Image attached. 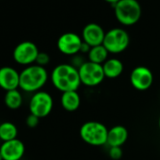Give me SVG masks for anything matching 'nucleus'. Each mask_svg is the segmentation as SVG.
<instances>
[{"label": "nucleus", "instance_id": "1", "mask_svg": "<svg viewBox=\"0 0 160 160\" xmlns=\"http://www.w3.org/2000/svg\"><path fill=\"white\" fill-rule=\"evenodd\" d=\"M53 86L61 92L77 91L81 85L78 69L69 63L56 66L50 75Z\"/></svg>", "mask_w": 160, "mask_h": 160}, {"label": "nucleus", "instance_id": "2", "mask_svg": "<svg viewBox=\"0 0 160 160\" xmlns=\"http://www.w3.org/2000/svg\"><path fill=\"white\" fill-rule=\"evenodd\" d=\"M48 72L44 67L32 64L20 72L19 88L27 92H37L46 84Z\"/></svg>", "mask_w": 160, "mask_h": 160}, {"label": "nucleus", "instance_id": "3", "mask_svg": "<svg viewBox=\"0 0 160 160\" xmlns=\"http://www.w3.org/2000/svg\"><path fill=\"white\" fill-rule=\"evenodd\" d=\"M108 129L107 126L97 121H89L84 122L79 129L81 139L92 146H103L108 142Z\"/></svg>", "mask_w": 160, "mask_h": 160}, {"label": "nucleus", "instance_id": "4", "mask_svg": "<svg viewBox=\"0 0 160 160\" xmlns=\"http://www.w3.org/2000/svg\"><path fill=\"white\" fill-rule=\"evenodd\" d=\"M113 8L116 19L123 26H133L140 19L141 7L137 0H120Z\"/></svg>", "mask_w": 160, "mask_h": 160}, {"label": "nucleus", "instance_id": "5", "mask_svg": "<svg viewBox=\"0 0 160 160\" xmlns=\"http://www.w3.org/2000/svg\"><path fill=\"white\" fill-rule=\"evenodd\" d=\"M78 73L81 84L91 88L100 85L106 78L103 66L89 60L78 68Z\"/></svg>", "mask_w": 160, "mask_h": 160}, {"label": "nucleus", "instance_id": "6", "mask_svg": "<svg viewBox=\"0 0 160 160\" xmlns=\"http://www.w3.org/2000/svg\"><path fill=\"white\" fill-rule=\"evenodd\" d=\"M130 43L128 33L122 28H112L106 33L103 45L109 54H120L126 50Z\"/></svg>", "mask_w": 160, "mask_h": 160}, {"label": "nucleus", "instance_id": "7", "mask_svg": "<svg viewBox=\"0 0 160 160\" xmlns=\"http://www.w3.org/2000/svg\"><path fill=\"white\" fill-rule=\"evenodd\" d=\"M54 107V101L50 93L39 91L35 92L29 101V111L37 117L44 118L48 116Z\"/></svg>", "mask_w": 160, "mask_h": 160}, {"label": "nucleus", "instance_id": "8", "mask_svg": "<svg viewBox=\"0 0 160 160\" xmlns=\"http://www.w3.org/2000/svg\"><path fill=\"white\" fill-rule=\"evenodd\" d=\"M40 51L37 45L32 42H22L16 45L13 50V59L20 65L29 66L36 62V58Z\"/></svg>", "mask_w": 160, "mask_h": 160}, {"label": "nucleus", "instance_id": "9", "mask_svg": "<svg viewBox=\"0 0 160 160\" xmlns=\"http://www.w3.org/2000/svg\"><path fill=\"white\" fill-rule=\"evenodd\" d=\"M83 40L79 35L73 32H66L62 34L57 42L58 49L66 56H74L80 53V48Z\"/></svg>", "mask_w": 160, "mask_h": 160}, {"label": "nucleus", "instance_id": "10", "mask_svg": "<svg viewBox=\"0 0 160 160\" xmlns=\"http://www.w3.org/2000/svg\"><path fill=\"white\" fill-rule=\"evenodd\" d=\"M153 82L152 71L145 66L135 67L130 73V83L138 91H147Z\"/></svg>", "mask_w": 160, "mask_h": 160}, {"label": "nucleus", "instance_id": "11", "mask_svg": "<svg viewBox=\"0 0 160 160\" xmlns=\"http://www.w3.org/2000/svg\"><path fill=\"white\" fill-rule=\"evenodd\" d=\"M106 32L100 25L95 23H90L84 27L81 38L84 42L93 47L103 44Z\"/></svg>", "mask_w": 160, "mask_h": 160}, {"label": "nucleus", "instance_id": "12", "mask_svg": "<svg viewBox=\"0 0 160 160\" xmlns=\"http://www.w3.org/2000/svg\"><path fill=\"white\" fill-rule=\"evenodd\" d=\"M25 144L18 138L5 141L0 147L3 160H20L25 153Z\"/></svg>", "mask_w": 160, "mask_h": 160}, {"label": "nucleus", "instance_id": "13", "mask_svg": "<svg viewBox=\"0 0 160 160\" xmlns=\"http://www.w3.org/2000/svg\"><path fill=\"white\" fill-rule=\"evenodd\" d=\"M20 84V73L12 67L4 66L0 68V88L9 92L17 90Z\"/></svg>", "mask_w": 160, "mask_h": 160}, {"label": "nucleus", "instance_id": "14", "mask_svg": "<svg viewBox=\"0 0 160 160\" xmlns=\"http://www.w3.org/2000/svg\"><path fill=\"white\" fill-rule=\"evenodd\" d=\"M128 138V130L122 125H115L108 129V142L109 147H122Z\"/></svg>", "mask_w": 160, "mask_h": 160}, {"label": "nucleus", "instance_id": "15", "mask_svg": "<svg viewBox=\"0 0 160 160\" xmlns=\"http://www.w3.org/2000/svg\"><path fill=\"white\" fill-rule=\"evenodd\" d=\"M60 104L66 111L72 112L79 108L80 104H81V98H80L77 91L62 92L60 97Z\"/></svg>", "mask_w": 160, "mask_h": 160}, {"label": "nucleus", "instance_id": "16", "mask_svg": "<svg viewBox=\"0 0 160 160\" xmlns=\"http://www.w3.org/2000/svg\"><path fill=\"white\" fill-rule=\"evenodd\" d=\"M102 66L105 76L109 79H115L119 77L123 72V63L122 60L116 58H108Z\"/></svg>", "mask_w": 160, "mask_h": 160}, {"label": "nucleus", "instance_id": "17", "mask_svg": "<svg viewBox=\"0 0 160 160\" xmlns=\"http://www.w3.org/2000/svg\"><path fill=\"white\" fill-rule=\"evenodd\" d=\"M108 55H109L108 51L106 49V47L103 44H101L91 48L88 54V58L89 61L103 65L108 59Z\"/></svg>", "mask_w": 160, "mask_h": 160}, {"label": "nucleus", "instance_id": "18", "mask_svg": "<svg viewBox=\"0 0 160 160\" xmlns=\"http://www.w3.org/2000/svg\"><path fill=\"white\" fill-rule=\"evenodd\" d=\"M18 129L16 125L11 122H4L0 123V140L3 142L17 138Z\"/></svg>", "mask_w": 160, "mask_h": 160}, {"label": "nucleus", "instance_id": "19", "mask_svg": "<svg viewBox=\"0 0 160 160\" xmlns=\"http://www.w3.org/2000/svg\"><path fill=\"white\" fill-rule=\"evenodd\" d=\"M4 102L8 108L15 110L21 108L23 104V97H22L21 92L18 91V89L12 90V91L6 92Z\"/></svg>", "mask_w": 160, "mask_h": 160}, {"label": "nucleus", "instance_id": "20", "mask_svg": "<svg viewBox=\"0 0 160 160\" xmlns=\"http://www.w3.org/2000/svg\"><path fill=\"white\" fill-rule=\"evenodd\" d=\"M50 62V57L47 53L45 52H40L37 58H36V64L40 65L42 67H44L45 65H47Z\"/></svg>", "mask_w": 160, "mask_h": 160}, {"label": "nucleus", "instance_id": "21", "mask_svg": "<svg viewBox=\"0 0 160 160\" xmlns=\"http://www.w3.org/2000/svg\"><path fill=\"white\" fill-rule=\"evenodd\" d=\"M109 157L113 160H120L122 156V147H109L108 151Z\"/></svg>", "mask_w": 160, "mask_h": 160}, {"label": "nucleus", "instance_id": "22", "mask_svg": "<svg viewBox=\"0 0 160 160\" xmlns=\"http://www.w3.org/2000/svg\"><path fill=\"white\" fill-rule=\"evenodd\" d=\"M39 122H40V118L35 116V115H33V114H29L27 117V119H26V123L30 128L36 127L39 124Z\"/></svg>", "mask_w": 160, "mask_h": 160}, {"label": "nucleus", "instance_id": "23", "mask_svg": "<svg viewBox=\"0 0 160 160\" xmlns=\"http://www.w3.org/2000/svg\"><path fill=\"white\" fill-rule=\"evenodd\" d=\"M91 48H92V46H90L88 43H86V42H83V43H82V45H81V48H80V53H82V54H89V52H90V50H91Z\"/></svg>", "mask_w": 160, "mask_h": 160}, {"label": "nucleus", "instance_id": "24", "mask_svg": "<svg viewBox=\"0 0 160 160\" xmlns=\"http://www.w3.org/2000/svg\"><path fill=\"white\" fill-rule=\"evenodd\" d=\"M105 1H106V2H108V3H109L110 5H112V6L114 7V6H115V5L120 1V0H105Z\"/></svg>", "mask_w": 160, "mask_h": 160}, {"label": "nucleus", "instance_id": "25", "mask_svg": "<svg viewBox=\"0 0 160 160\" xmlns=\"http://www.w3.org/2000/svg\"><path fill=\"white\" fill-rule=\"evenodd\" d=\"M0 160H3V157H2V154L0 152Z\"/></svg>", "mask_w": 160, "mask_h": 160}, {"label": "nucleus", "instance_id": "26", "mask_svg": "<svg viewBox=\"0 0 160 160\" xmlns=\"http://www.w3.org/2000/svg\"><path fill=\"white\" fill-rule=\"evenodd\" d=\"M158 125H159V129H160V117H159V120H158Z\"/></svg>", "mask_w": 160, "mask_h": 160}, {"label": "nucleus", "instance_id": "27", "mask_svg": "<svg viewBox=\"0 0 160 160\" xmlns=\"http://www.w3.org/2000/svg\"><path fill=\"white\" fill-rule=\"evenodd\" d=\"M0 147H1V143H0Z\"/></svg>", "mask_w": 160, "mask_h": 160}]
</instances>
